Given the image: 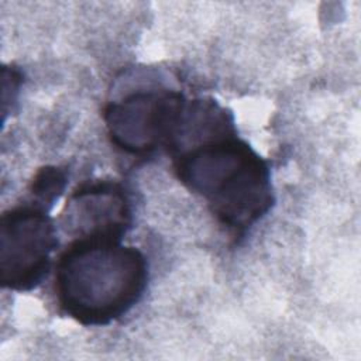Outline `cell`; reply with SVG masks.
Here are the masks:
<instances>
[{"label":"cell","instance_id":"6da1fadb","mask_svg":"<svg viewBox=\"0 0 361 361\" xmlns=\"http://www.w3.org/2000/svg\"><path fill=\"white\" fill-rule=\"evenodd\" d=\"M144 252L123 238H72L56 258L54 293L59 310L85 327L120 320L144 296L148 285Z\"/></svg>","mask_w":361,"mask_h":361},{"label":"cell","instance_id":"7a4b0ae2","mask_svg":"<svg viewBox=\"0 0 361 361\" xmlns=\"http://www.w3.org/2000/svg\"><path fill=\"white\" fill-rule=\"evenodd\" d=\"M172 162L179 182L234 235L245 234L275 203L268 161L237 131L189 145Z\"/></svg>","mask_w":361,"mask_h":361},{"label":"cell","instance_id":"3957f363","mask_svg":"<svg viewBox=\"0 0 361 361\" xmlns=\"http://www.w3.org/2000/svg\"><path fill=\"white\" fill-rule=\"evenodd\" d=\"M186 102L180 92L164 86H141L109 102L103 118L111 144L135 157L168 151Z\"/></svg>","mask_w":361,"mask_h":361},{"label":"cell","instance_id":"277c9868","mask_svg":"<svg viewBox=\"0 0 361 361\" xmlns=\"http://www.w3.org/2000/svg\"><path fill=\"white\" fill-rule=\"evenodd\" d=\"M58 233L48 210L30 203L11 207L0 220V283L17 292L35 289L48 275Z\"/></svg>","mask_w":361,"mask_h":361},{"label":"cell","instance_id":"5b68a950","mask_svg":"<svg viewBox=\"0 0 361 361\" xmlns=\"http://www.w3.org/2000/svg\"><path fill=\"white\" fill-rule=\"evenodd\" d=\"M133 224L131 200L118 182L93 180L76 188L61 213V226L72 238L102 235L124 238Z\"/></svg>","mask_w":361,"mask_h":361},{"label":"cell","instance_id":"8992f818","mask_svg":"<svg viewBox=\"0 0 361 361\" xmlns=\"http://www.w3.org/2000/svg\"><path fill=\"white\" fill-rule=\"evenodd\" d=\"M66 172L58 166H44L41 168L30 186L32 203L49 210L55 200L62 195L66 186Z\"/></svg>","mask_w":361,"mask_h":361}]
</instances>
